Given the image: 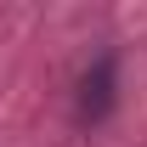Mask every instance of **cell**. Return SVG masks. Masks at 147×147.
<instances>
[{
	"mask_svg": "<svg viewBox=\"0 0 147 147\" xmlns=\"http://www.w3.org/2000/svg\"><path fill=\"white\" fill-rule=\"evenodd\" d=\"M119 102V62L113 57H96L91 68L79 74V96H74V119L79 125H102Z\"/></svg>",
	"mask_w": 147,
	"mask_h": 147,
	"instance_id": "6da1fadb",
	"label": "cell"
}]
</instances>
